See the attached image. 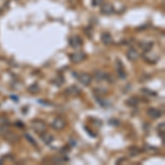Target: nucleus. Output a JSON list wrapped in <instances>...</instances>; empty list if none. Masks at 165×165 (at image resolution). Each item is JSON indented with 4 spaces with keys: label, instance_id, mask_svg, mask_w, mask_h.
Instances as JSON below:
<instances>
[{
    "label": "nucleus",
    "instance_id": "9b49d317",
    "mask_svg": "<svg viewBox=\"0 0 165 165\" xmlns=\"http://www.w3.org/2000/svg\"><path fill=\"white\" fill-rule=\"evenodd\" d=\"M94 77H95V79H96L97 81H105V79H107L108 75L105 73L104 71L97 69V71H95V73H94Z\"/></svg>",
    "mask_w": 165,
    "mask_h": 165
},
{
    "label": "nucleus",
    "instance_id": "dca6fc26",
    "mask_svg": "<svg viewBox=\"0 0 165 165\" xmlns=\"http://www.w3.org/2000/svg\"><path fill=\"white\" fill-rule=\"evenodd\" d=\"M41 138H42L43 142L46 143V144H50L51 142H53V140H54L53 135L50 134V133H46V132H44V133L41 134Z\"/></svg>",
    "mask_w": 165,
    "mask_h": 165
},
{
    "label": "nucleus",
    "instance_id": "a878e982",
    "mask_svg": "<svg viewBox=\"0 0 165 165\" xmlns=\"http://www.w3.org/2000/svg\"><path fill=\"white\" fill-rule=\"evenodd\" d=\"M145 150L149 151V152H156V151H158L155 148H151L150 145H145Z\"/></svg>",
    "mask_w": 165,
    "mask_h": 165
},
{
    "label": "nucleus",
    "instance_id": "f257e3e1",
    "mask_svg": "<svg viewBox=\"0 0 165 165\" xmlns=\"http://www.w3.org/2000/svg\"><path fill=\"white\" fill-rule=\"evenodd\" d=\"M31 128L38 133V134H42L46 132V124L44 121L40 119H33L31 121Z\"/></svg>",
    "mask_w": 165,
    "mask_h": 165
},
{
    "label": "nucleus",
    "instance_id": "9d476101",
    "mask_svg": "<svg viewBox=\"0 0 165 165\" xmlns=\"http://www.w3.org/2000/svg\"><path fill=\"white\" fill-rule=\"evenodd\" d=\"M140 47L142 49V51L144 53H148V52H150L152 50V47H153V42H151V41H142V42H140Z\"/></svg>",
    "mask_w": 165,
    "mask_h": 165
},
{
    "label": "nucleus",
    "instance_id": "6e6552de",
    "mask_svg": "<svg viewBox=\"0 0 165 165\" xmlns=\"http://www.w3.org/2000/svg\"><path fill=\"white\" fill-rule=\"evenodd\" d=\"M146 113H148V116H149L150 118H152V119H158V118H160L162 116L161 110H158L156 108H149V109L146 110Z\"/></svg>",
    "mask_w": 165,
    "mask_h": 165
},
{
    "label": "nucleus",
    "instance_id": "bb28decb",
    "mask_svg": "<svg viewBox=\"0 0 165 165\" xmlns=\"http://www.w3.org/2000/svg\"><path fill=\"white\" fill-rule=\"evenodd\" d=\"M39 102L42 105H47V106H50L51 104H49V101H44V100H39Z\"/></svg>",
    "mask_w": 165,
    "mask_h": 165
},
{
    "label": "nucleus",
    "instance_id": "393cba45",
    "mask_svg": "<svg viewBox=\"0 0 165 165\" xmlns=\"http://www.w3.org/2000/svg\"><path fill=\"white\" fill-rule=\"evenodd\" d=\"M164 128H165L164 122H162L161 124H158V131H160V132L162 131V134H164Z\"/></svg>",
    "mask_w": 165,
    "mask_h": 165
},
{
    "label": "nucleus",
    "instance_id": "f8f14e48",
    "mask_svg": "<svg viewBox=\"0 0 165 165\" xmlns=\"http://www.w3.org/2000/svg\"><path fill=\"white\" fill-rule=\"evenodd\" d=\"M101 42L104 43L105 45H110L112 44L113 42V40H112V36L110 33H108V32H104L102 34H101Z\"/></svg>",
    "mask_w": 165,
    "mask_h": 165
},
{
    "label": "nucleus",
    "instance_id": "4468645a",
    "mask_svg": "<svg viewBox=\"0 0 165 165\" xmlns=\"http://www.w3.org/2000/svg\"><path fill=\"white\" fill-rule=\"evenodd\" d=\"M66 94H68L71 96H78L81 94V90L77 86H71L66 89Z\"/></svg>",
    "mask_w": 165,
    "mask_h": 165
},
{
    "label": "nucleus",
    "instance_id": "f03ea898",
    "mask_svg": "<svg viewBox=\"0 0 165 165\" xmlns=\"http://www.w3.org/2000/svg\"><path fill=\"white\" fill-rule=\"evenodd\" d=\"M69 58H71V62L74 63V64H79V63H81V62L87 58V55L84 52H76V53L71 54Z\"/></svg>",
    "mask_w": 165,
    "mask_h": 165
},
{
    "label": "nucleus",
    "instance_id": "4be33fe9",
    "mask_svg": "<svg viewBox=\"0 0 165 165\" xmlns=\"http://www.w3.org/2000/svg\"><path fill=\"white\" fill-rule=\"evenodd\" d=\"M65 161H68V158H60V156L53 158V162L54 163H56V164H62V163H64Z\"/></svg>",
    "mask_w": 165,
    "mask_h": 165
},
{
    "label": "nucleus",
    "instance_id": "b1692460",
    "mask_svg": "<svg viewBox=\"0 0 165 165\" xmlns=\"http://www.w3.org/2000/svg\"><path fill=\"white\" fill-rule=\"evenodd\" d=\"M102 2H104V0H92V4L94 7H98L100 4H102Z\"/></svg>",
    "mask_w": 165,
    "mask_h": 165
},
{
    "label": "nucleus",
    "instance_id": "6ab92c4d",
    "mask_svg": "<svg viewBox=\"0 0 165 165\" xmlns=\"http://www.w3.org/2000/svg\"><path fill=\"white\" fill-rule=\"evenodd\" d=\"M139 104V99L137 97H131L127 100V105L128 106H131V107H134Z\"/></svg>",
    "mask_w": 165,
    "mask_h": 165
},
{
    "label": "nucleus",
    "instance_id": "c85d7f7f",
    "mask_svg": "<svg viewBox=\"0 0 165 165\" xmlns=\"http://www.w3.org/2000/svg\"><path fill=\"white\" fill-rule=\"evenodd\" d=\"M15 126H18V127H24V124L22 122H15Z\"/></svg>",
    "mask_w": 165,
    "mask_h": 165
},
{
    "label": "nucleus",
    "instance_id": "2eb2a0df",
    "mask_svg": "<svg viewBox=\"0 0 165 165\" xmlns=\"http://www.w3.org/2000/svg\"><path fill=\"white\" fill-rule=\"evenodd\" d=\"M141 152H142V151L140 150L138 146H130V148L128 149V154H129L130 156H138Z\"/></svg>",
    "mask_w": 165,
    "mask_h": 165
},
{
    "label": "nucleus",
    "instance_id": "aec40b11",
    "mask_svg": "<svg viewBox=\"0 0 165 165\" xmlns=\"http://www.w3.org/2000/svg\"><path fill=\"white\" fill-rule=\"evenodd\" d=\"M9 131H10V129H9V127H8V124L0 126V135L4 137V134H6L7 132H9Z\"/></svg>",
    "mask_w": 165,
    "mask_h": 165
},
{
    "label": "nucleus",
    "instance_id": "a211bd4d",
    "mask_svg": "<svg viewBox=\"0 0 165 165\" xmlns=\"http://www.w3.org/2000/svg\"><path fill=\"white\" fill-rule=\"evenodd\" d=\"M28 90L31 92V94H36V92H39V90H40V87H39V84H36V83H34V84L30 85L29 87H28Z\"/></svg>",
    "mask_w": 165,
    "mask_h": 165
},
{
    "label": "nucleus",
    "instance_id": "20e7f679",
    "mask_svg": "<svg viewBox=\"0 0 165 165\" xmlns=\"http://www.w3.org/2000/svg\"><path fill=\"white\" fill-rule=\"evenodd\" d=\"M51 126H52V128H53L54 130L61 131L65 128L66 122H65V120L64 119H62V118L57 117V118H55V119L52 121V124H51Z\"/></svg>",
    "mask_w": 165,
    "mask_h": 165
},
{
    "label": "nucleus",
    "instance_id": "cd10ccee",
    "mask_svg": "<svg viewBox=\"0 0 165 165\" xmlns=\"http://www.w3.org/2000/svg\"><path fill=\"white\" fill-rule=\"evenodd\" d=\"M68 151H69L68 148H65V149L63 148V149H62V152H63V153H64V154H67V153H68Z\"/></svg>",
    "mask_w": 165,
    "mask_h": 165
},
{
    "label": "nucleus",
    "instance_id": "423d86ee",
    "mask_svg": "<svg viewBox=\"0 0 165 165\" xmlns=\"http://www.w3.org/2000/svg\"><path fill=\"white\" fill-rule=\"evenodd\" d=\"M101 8H100V12L105 15H109L113 13L115 9H113V6L111 4H100Z\"/></svg>",
    "mask_w": 165,
    "mask_h": 165
},
{
    "label": "nucleus",
    "instance_id": "412c9836",
    "mask_svg": "<svg viewBox=\"0 0 165 165\" xmlns=\"http://www.w3.org/2000/svg\"><path fill=\"white\" fill-rule=\"evenodd\" d=\"M24 138L27 139V141H29V142H30L31 144H32V145H33V146H38V144H36V142H35V141H34V139L32 138V137H31L30 134H28V133H25V134H24Z\"/></svg>",
    "mask_w": 165,
    "mask_h": 165
},
{
    "label": "nucleus",
    "instance_id": "39448f33",
    "mask_svg": "<svg viewBox=\"0 0 165 165\" xmlns=\"http://www.w3.org/2000/svg\"><path fill=\"white\" fill-rule=\"evenodd\" d=\"M69 45L73 49H79L83 45V41L78 35H73L72 38H69Z\"/></svg>",
    "mask_w": 165,
    "mask_h": 165
},
{
    "label": "nucleus",
    "instance_id": "0eeeda50",
    "mask_svg": "<svg viewBox=\"0 0 165 165\" xmlns=\"http://www.w3.org/2000/svg\"><path fill=\"white\" fill-rule=\"evenodd\" d=\"M4 138H6V140H7L9 143H11V144H15V143H17L18 141H19V135L15 134V132H11V131H9V132H7L6 134H4Z\"/></svg>",
    "mask_w": 165,
    "mask_h": 165
},
{
    "label": "nucleus",
    "instance_id": "1a4fd4ad",
    "mask_svg": "<svg viewBox=\"0 0 165 165\" xmlns=\"http://www.w3.org/2000/svg\"><path fill=\"white\" fill-rule=\"evenodd\" d=\"M127 57L129 61L133 62V61H137L139 58V53L138 51L135 50V49H133V47H131V49H129V50L127 51Z\"/></svg>",
    "mask_w": 165,
    "mask_h": 165
},
{
    "label": "nucleus",
    "instance_id": "ddd939ff",
    "mask_svg": "<svg viewBox=\"0 0 165 165\" xmlns=\"http://www.w3.org/2000/svg\"><path fill=\"white\" fill-rule=\"evenodd\" d=\"M117 63L119 64V66H117V67H118V76H119V78H121V79L127 78V73H126V72H124V69H123L122 63H121L119 60H117Z\"/></svg>",
    "mask_w": 165,
    "mask_h": 165
},
{
    "label": "nucleus",
    "instance_id": "5701e85b",
    "mask_svg": "<svg viewBox=\"0 0 165 165\" xmlns=\"http://www.w3.org/2000/svg\"><path fill=\"white\" fill-rule=\"evenodd\" d=\"M8 123H9V121H8L7 118H6V117H4V116H0V126L8 124Z\"/></svg>",
    "mask_w": 165,
    "mask_h": 165
},
{
    "label": "nucleus",
    "instance_id": "7ed1b4c3",
    "mask_svg": "<svg viewBox=\"0 0 165 165\" xmlns=\"http://www.w3.org/2000/svg\"><path fill=\"white\" fill-rule=\"evenodd\" d=\"M76 77L78 78L79 83H81V85H84V86H89V85L92 84V76L90 75V74H88V73H79Z\"/></svg>",
    "mask_w": 165,
    "mask_h": 165
},
{
    "label": "nucleus",
    "instance_id": "f3484780",
    "mask_svg": "<svg viewBox=\"0 0 165 165\" xmlns=\"http://www.w3.org/2000/svg\"><path fill=\"white\" fill-rule=\"evenodd\" d=\"M141 92H142L143 95H145V96H150V97L156 96V92H153V90H151V89H149V88H141Z\"/></svg>",
    "mask_w": 165,
    "mask_h": 165
}]
</instances>
